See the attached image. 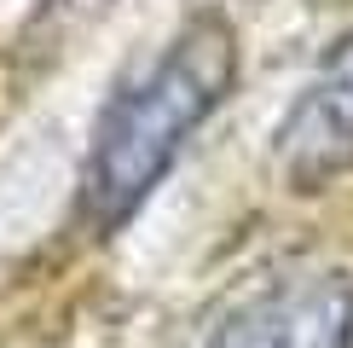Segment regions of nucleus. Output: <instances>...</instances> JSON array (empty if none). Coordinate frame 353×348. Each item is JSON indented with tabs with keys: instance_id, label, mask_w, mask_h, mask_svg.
<instances>
[{
	"instance_id": "f03ea898",
	"label": "nucleus",
	"mask_w": 353,
	"mask_h": 348,
	"mask_svg": "<svg viewBox=\"0 0 353 348\" xmlns=\"http://www.w3.org/2000/svg\"><path fill=\"white\" fill-rule=\"evenodd\" d=\"M209 348H353V279L336 267L272 279L226 313Z\"/></svg>"
},
{
	"instance_id": "f257e3e1",
	"label": "nucleus",
	"mask_w": 353,
	"mask_h": 348,
	"mask_svg": "<svg viewBox=\"0 0 353 348\" xmlns=\"http://www.w3.org/2000/svg\"><path fill=\"white\" fill-rule=\"evenodd\" d=\"M238 76V41L220 18H197L174 47L128 81L99 116L93 151H87L81 203L99 226H116L151 197L180 157V145L209 122V110L226 99Z\"/></svg>"
},
{
	"instance_id": "7ed1b4c3",
	"label": "nucleus",
	"mask_w": 353,
	"mask_h": 348,
	"mask_svg": "<svg viewBox=\"0 0 353 348\" xmlns=\"http://www.w3.org/2000/svg\"><path fill=\"white\" fill-rule=\"evenodd\" d=\"M278 163L296 186H325L353 168V29L325 52V64L278 122Z\"/></svg>"
}]
</instances>
